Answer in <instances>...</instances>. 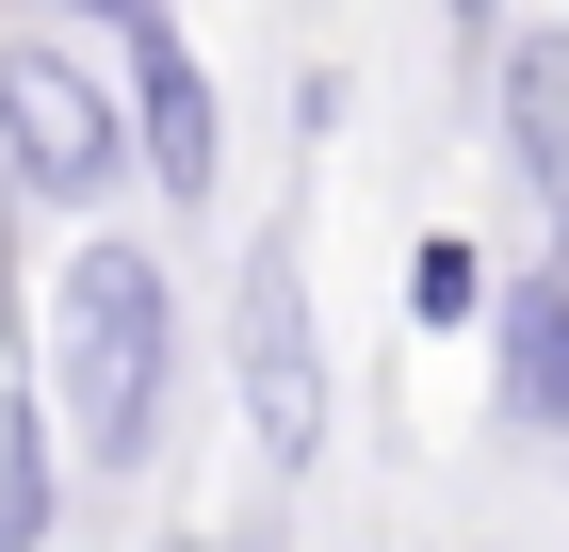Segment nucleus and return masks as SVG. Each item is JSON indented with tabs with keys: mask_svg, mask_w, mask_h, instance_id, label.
Wrapping results in <instances>:
<instances>
[{
	"mask_svg": "<svg viewBox=\"0 0 569 552\" xmlns=\"http://www.w3.org/2000/svg\"><path fill=\"white\" fill-rule=\"evenodd\" d=\"M33 390H49V439H66V471H147L163 455V407H179V293L147 244H66V277H49L33 309Z\"/></svg>",
	"mask_w": 569,
	"mask_h": 552,
	"instance_id": "obj_1",
	"label": "nucleus"
},
{
	"mask_svg": "<svg viewBox=\"0 0 569 552\" xmlns=\"http://www.w3.org/2000/svg\"><path fill=\"white\" fill-rule=\"evenodd\" d=\"M0 179L33 195V212H114L131 195V98H114V66H82V49H0Z\"/></svg>",
	"mask_w": 569,
	"mask_h": 552,
	"instance_id": "obj_2",
	"label": "nucleus"
},
{
	"mask_svg": "<svg viewBox=\"0 0 569 552\" xmlns=\"http://www.w3.org/2000/svg\"><path fill=\"white\" fill-rule=\"evenodd\" d=\"M98 33H114V98H131V163L163 212H212L228 195V98L212 66H196V33H179L163 0H82Z\"/></svg>",
	"mask_w": 569,
	"mask_h": 552,
	"instance_id": "obj_3",
	"label": "nucleus"
},
{
	"mask_svg": "<svg viewBox=\"0 0 569 552\" xmlns=\"http://www.w3.org/2000/svg\"><path fill=\"white\" fill-rule=\"evenodd\" d=\"M228 407H244V439L277 471L326 455V325H309V260L293 244H244V277H228Z\"/></svg>",
	"mask_w": 569,
	"mask_h": 552,
	"instance_id": "obj_4",
	"label": "nucleus"
},
{
	"mask_svg": "<svg viewBox=\"0 0 569 552\" xmlns=\"http://www.w3.org/2000/svg\"><path fill=\"white\" fill-rule=\"evenodd\" d=\"M488 407L521 439H569V260L488 277Z\"/></svg>",
	"mask_w": 569,
	"mask_h": 552,
	"instance_id": "obj_5",
	"label": "nucleus"
},
{
	"mask_svg": "<svg viewBox=\"0 0 569 552\" xmlns=\"http://www.w3.org/2000/svg\"><path fill=\"white\" fill-rule=\"evenodd\" d=\"M49 520H66V439H49V390H17L0 407V552H49Z\"/></svg>",
	"mask_w": 569,
	"mask_h": 552,
	"instance_id": "obj_6",
	"label": "nucleus"
},
{
	"mask_svg": "<svg viewBox=\"0 0 569 552\" xmlns=\"http://www.w3.org/2000/svg\"><path fill=\"white\" fill-rule=\"evenodd\" d=\"M407 325H488V244L472 228H423V244H407Z\"/></svg>",
	"mask_w": 569,
	"mask_h": 552,
	"instance_id": "obj_7",
	"label": "nucleus"
},
{
	"mask_svg": "<svg viewBox=\"0 0 569 552\" xmlns=\"http://www.w3.org/2000/svg\"><path fill=\"white\" fill-rule=\"evenodd\" d=\"M439 17H456V33H472V49H488V0H439Z\"/></svg>",
	"mask_w": 569,
	"mask_h": 552,
	"instance_id": "obj_8",
	"label": "nucleus"
}]
</instances>
